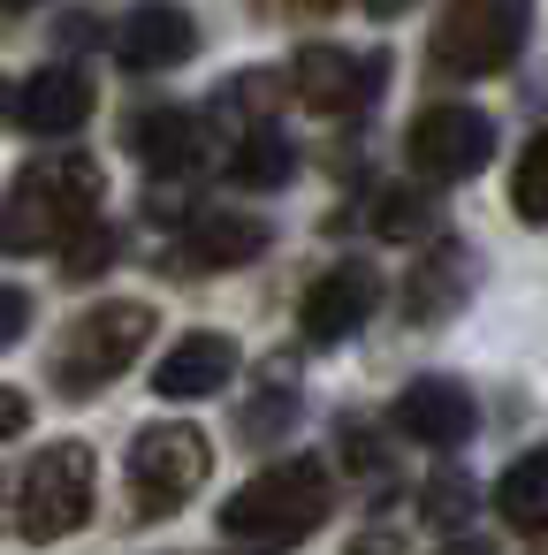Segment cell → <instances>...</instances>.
<instances>
[{"label": "cell", "instance_id": "17", "mask_svg": "<svg viewBox=\"0 0 548 555\" xmlns=\"http://www.w3.org/2000/svg\"><path fill=\"white\" fill-rule=\"evenodd\" d=\"M464 289H472V259L449 244V251H434L426 267H419V282H411V320L426 327V320H442V312H457L464 305Z\"/></svg>", "mask_w": 548, "mask_h": 555}, {"label": "cell", "instance_id": "24", "mask_svg": "<svg viewBox=\"0 0 548 555\" xmlns=\"http://www.w3.org/2000/svg\"><path fill=\"white\" fill-rule=\"evenodd\" d=\"M31 426V396H16V388H0V441H16Z\"/></svg>", "mask_w": 548, "mask_h": 555}, {"label": "cell", "instance_id": "19", "mask_svg": "<svg viewBox=\"0 0 548 555\" xmlns=\"http://www.w3.org/2000/svg\"><path fill=\"white\" fill-rule=\"evenodd\" d=\"M510 198H518V214H525L533 229H548V130L525 145V160H518V176H510Z\"/></svg>", "mask_w": 548, "mask_h": 555}, {"label": "cell", "instance_id": "23", "mask_svg": "<svg viewBox=\"0 0 548 555\" xmlns=\"http://www.w3.org/2000/svg\"><path fill=\"white\" fill-rule=\"evenodd\" d=\"M24 327H31V297H24L16 282H0V350H9Z\"/></svg>", "mask_w": 548, "mask_h": 555}, {"label": "cell", "instance_id": "15", "mask_svg": "<svg viewBox=\"0 0 548 555\" xmlns=\"http://www.w3.org/2000/svg\"><path fill=\"white\" fill-rule=\"evenodd\" d=\"M267 251V221H244V214H206L191 236H183V259L191 267H244V259H259Z\"/></svg>", "mask_w": 548, "mask_h": 555}, {"label": "cell", "instance_id": "13", "mask_svg": "<svg viewBox=\"0 0 548 555\" xmlns=\"http://www.w3.org/2000/svg\"><path fill=\"white\" fill-rule=\"evenodd\" d=\"M191 47H199V24H191L183 9H168V0L138 9V16L115 31V54H123L130 69H176V62H191Z\"/></svg>", "mask_w": 548, "mask_h": 555}, {"label": "cell", "instance_id": "25", "mask_svg": "<svg viewBox=\"0 0 548 555\" xmlns=\"http://www.w3.org/2000/svg\"><path fill=\"white\" fill-rule=\"evenodd\" d=\"M343 441H351V449H343V456H351V464H358V472H373V464H381V449H373V434H366V426H358V418H351V426H343Z\"/></svg>", "mask_w": 548, "mask_h": 555}, {"label": "cell", "instance_id": "10", "mask_svg": "<svg viewBox=\"0 0 548 555\" xmlns=\"http://www.w3.org/2000/svg\"><path fill=\"white\" fill-rule=\"evenodd\" d=\"M396 434L404 441H426V449H457V441H472V426H480V403L457 388V380H411L404 396H396Z\"/></svg>", "mask_w": 548, "mask_h": 555}, {"label": "cell", "instance_id": "12", "mask_svg": "<svg viewBox=\"0 0 548 555\" xmlns=\"http://www.w3.org/2000/svg\"><path fill=\"white\" fill-rule=\"evenodd\" d=\"M237 380V343L229 335H183L161 365H153V388L168 396V403H191V396H214V388H229Z\"/></svg>", "mask_w": 548, "mask_h": 555}, {"label": "cell", "instance_id": "7", "mask_svg": "<svg viewBox=\"0 0 548 555\" xmlns=\"http://www.w3.org/2000/svg\"><path fill=\"white\" fill-rule=\"evenodd\" d=\"M404 153H411V168H419L426 183H464V176H480V168L495 160V122H487L480 107L442 100V107H419Z\"/></svg>", "mask_w": 548, "mask_h": 555}, {"label": "cell", "instance_id": "5", "mask_svg": "<svg viewBox=\"0 0 548 555\" xmlns=\"http://www.w3.org/2000/svg\"><path fill=\"white\" fill-rule=\"evenodd\" d=\"M145 343H153V305H138V297L92 305V312L69 327V343L54 350V388H62V396H92V388H107L123 365H138Z\"/></svg>", "mask_w": 548, "mask_h": 555}, {"label": "cell", "instance_id": "14", "mask_svg": "<svg viewBox=\"0 0 548 555\" xmlns=\"http://www.w3.org/2000/svg\"><path fill=\"white\" fill-rule=\"evenodd\" d=\"M130 153L153 176H183V168H199V122L183 107H153V115L130 122Z\"/></svg>", "mask_w": 548, "mask_h": 555}, {"label": "cell", "instance_id": "2", "mask_svg": "<svg viewBox=\"0 0 548 555\" xmlns=\"http://www.w3.org/2000/svg\"><path fill=\"white\" fill-rule=\"evenodd\" d=\"M92 449L85 441H47L9 487H0V494H9V509H0V517H9L24 540H62V532H77L85 517H92Z\"/></svg>", "mask_w": 548, "mask_h": 555}, {"label": "cell", "instance_id": "6", "mask_svg": "<svg viewBox=\"0 0 548 555\" xmlns=\"http://www.w3.org/2000/svg\"><path fill=\"white\" fill-rule=\"evenodd\" d=\"M206 434L199 426H145L138 441H130V494H138V509L145 517H168V509H183L199 487H206Z\"/></svg>", "mask_w": 548, "mask_h": 555}, {"label": "cell", "instance_id": "16", "mask_svg": "<svg viewBox=\"0 0 548 555\" xmlns=\"http://www.w3.org/2000/svg\"><path fill=\"white\" fill-rule=\"evenodd\" d=\"M495 509H502V525H518V532H540V525H548V449H533V456H518V464L502 472Z\"/></svg>", "mask_w": 548, "mask_h": 555}, {"label": "cell", "instance_id": "18", "mask_svg": "<svg viewBox=\"0 0 548 555\" xmlns=\"http://www.w3.org/2000/svg\"><path fill=\"white\" fill-rule=\"evenodd\" d=\"M229 176H237L244 191H282V183L297 176V153H290V138H275V130H252V138H244V153L229 160Z\"/></svg>", "mask_w": 548, "mask_h": 555}, {"label": "cell", "instance_id": "9", "mask_svg": "<svg viewBox=\"0 0 548 555\" xmlns=\"http://www.w3.org/2000/svg\"><path fill=\"white\" fill-rule=\"evenodd\" d=\"M373 305H381V274H373L366 259L328 267V274L305 289V343H320V350L351 343V335L373 320Z\"/></svg>", "mask_w": 548, "mask_h": 555}, {"label": "cell", "instance_id": "22", "mask_svg": "<svg viewBox=\"0 0 548 555\" xmlns=\"http://www.w3.org/2000/svg\"><path fill=\"white\" fill-rule=\"evenodd\" d=\"M464 509H472V479H464V472H442V479L426 487V525L449 532V525H464Z\"/></svg>", "mask_w": 548, "mask_h": 555}, {"label": "cell", "instance_id": "11", "mask_svg": "<svg viewBox=\"0 0 548 555\" xmlns=\"http://www.w3.org/2000/svg\"><path fill=\"white\" fill-rule=\"evenodd\" d=\"M92 107H100V92H92L85 69H39V77H24V92H16V122H24L31 138H77Z\"/></svg>", "mask_w": 548, "mask_h": 555}, {"label": "cell", "instance_id": "26", "mask_svg": "<svg viewBox=\"0 0 548 555\" xmlns=\"http://www.w3.org/2000/svg\"><path fill=\"white\" fill-rule=\"evenodd\" d=\"M259 9H275V16H328L335 0H259Z\"/></svg>", "mask_w": 548, "mask_h": 555}, {"label": "cell", "instance_id": "1", "mask_svg": "<svg viewBox=\"0 0 548 555\" xmlns=\"http://www.w3.org/2000/svg\"><path fill=\"white\" fill-rule=\"evenodd\" d=\"M100 160L92 153H62V160H39L9 183V198H0V251L24 259V251H62L92 214H100Z\"/></svg>", "mask_w": 548, "mask_h": 555}, {"label": "cell", "instance_id": "8", "mask_svg": "<svg viewBox=\"0 0 548 555\" xmlns=\"http://www.w3.org/2000/svg\"><path fill=\"white\" fill-rule=\"evenodd\" d=\"M290 92L313 107V115H351V107H366L373 92H381V77H388V54H351V47H305L297 62H290Z\"/></svg>", "mask_w": 548, "mask_h": 555}, {"label": "cell", "instance_id": "3", "mask_svg": "<svg viewBox=\"0 0 548 555\" xmlns=\"http://www.w3.org/2000/svg\"><path fill=\"white\" fill-rule=\"evenodd\" d=\"M328 517V472L313 456H290L259 479L237 487V502H221V532L229 540H259V547H290Z\"/></svg>", "mask_w": 548, "mask_h": 555}, {"label": "cell", "instance_id": "4", "mask_svg": "<svg viewBox=\"0 0 548 555\" xmlns=\"http://www.w3.org/2000/svg\"><path fill=\"white\" fill-rule=\"evenodd\" d=\"M525 31H533V0H449L434 16L426 62L442 77H495L502 62H518Z\"/></svg>", "mask_w": 548, "mask_h": 555}, {"label": "cell", "instance_id": "27", "mask_svg": "<svg viewBox=\"0 0 548 555\" xmlns=\"http://www.w3.org/2000/svg\"><path fill=\"white\" fill-rule=\"evenodd\" d=\"M0 9H39V0H0Z\"/></svg>", "mask_w": 548, "mask_h": 555}, {"label": "cell", "instance_id": "21", "mask_svg": "<svg viewBox=\"0 0 548 555\" xmlns=\"http://www.w3.org/2000/svg\"><path fill=\"white\" fill-rule=\"evenodd\" d=\"M373 229H381V236H419V229H426V198H419V191H381Z\"/></svg>", "mask_w": 548, "mask_h": 555}, {"label": "cell", "instance_id": "20", "mask_svg": "<svg viewBox=\"0 0 548 555\" xmlns=\"http://www.w3.org/2000/svg\"><path fill=\"white\" fill-rule=\"evenodd\" d=\"M62 251H69V259H62V274H69V282H92V274H107V267H115L123 236H115V229H92V221H85V229H77V236H69Z\"/></svg>", "mask_w": 548, "mask_h": 555}]
</instances>
